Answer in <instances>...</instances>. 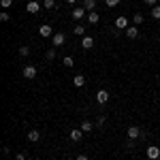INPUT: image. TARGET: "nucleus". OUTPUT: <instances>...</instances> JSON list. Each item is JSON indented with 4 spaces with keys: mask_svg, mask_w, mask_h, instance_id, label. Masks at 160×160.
Returning a JSON list of instances; mask_svg holds the SVG:
<instances>
[{
    "mask_svg": "<svg viewBox=\"0 0 160 160\" xmlns=\"http://www.w3.org/2000/svg\"><path fill=\"white\" fill-rule=\"evenodd\" d=\"M156 2H158V0H145V4H148V7H156Z\"/></svg>",
    "mask_w": 160,
    "mask_h": 160,
    "instance_id": "7c9ffc66",
    "label": "nucleus"
},
{
    "mask_svg": "<svg viewBox=\"0 0 160 160\" xmlns=\"http://www.w3.org/2000/svg\"><path fill=\"white\" fill-rule=\"evenodd\" d=\"M64 160H75V158H71V156H64Z\"/></svg>",
    "mask_w": 160,
    "mask_h": 160,
    "instance_id": "72a5a7b5",
    "label": "nucleus"
},
{
    "mask_svg": "<svg viewBox=\"0 0 160 160\" xmlns=\"http://www.w3.org/2000/svg\"><path fill=\"white\" fill-rule=\"evenodd\" d=\"M102 124H105V115H100L98 120H96V126H102Z\"/></svg>",
    "mask_w": 160,
    "mask_h": 160,
    "instance_id": "c85d7f7f",
    "label": "nucleus"
},
{
    "mask_svg": "<svg viewBox=\"0 0 160 160\" xmlns=\"http://www.w3.org/2000/svg\"><path fill=\"white\" fill-rule=\"evenodd\" d=\"M124 34H126L128 38H137L139 37V28H137V26H128V28L124 30Z\"/></svg>",
    "mask_w": 160,
    "mask_h": 160,
    "instance_id": "1a4fd4ad",
    "label": "nucleus"
},
{
    "mask_svg": "<svg viewBox=\"0 0 160 160\" xmlns=\"http://www.w3.org/2000/svg\"><path fill=\"white\" fill-rule=\"evenodd\" d=\"M126 149H135V141H132V139L126 141Z\"/></svg>",
    "mask_w": 160,
    "mask_h": 160,
    "instance_id": "bb28decb",
    "label": "nucleus"
},
{
    "mask_svg": "<svg viewBox=\"0 0 160 160\" xmlns=\"http://www.w3.org/2000/svg\"><path fill=\"white\" fill-rule=\"evenodd\" d=\"M83 9H86L88 13L94 11V9H96V0H83Z\"/></svg>",
    "mask_w": 160,
    "mask_h": 160,
    "instance_id": "dca6fc26",
    "label": "nucleus"
},
{
    "mask_svg": "<svg viewBox=\"0 0 160 160\" xmlns=\"http://www.w3.org/2000/svg\"><path fill=\"white\" fill-rule=\"evenodd\" d=\"M0 4H2V9H9L13 4V0H0Z\"/></svg>",
    "mask_w": 160,
    "mask_h": 160,
    "instance_id": "a878e982",
    "label": "nucleus"
},
{
    "mask_svg": "<svg viewBox=\"0 0 160 160\" xmlns=\"http://www.w3.org/2000/svg\"><path fill=\"white\" fill-rule=\"evenodd\" d=\"M38 34L47 38V37H53V30H51V26H49V24H43L41 28H38Z\"/></svg>",
    "mask_w": 160,
    "mask_h": 160,
    "instance_id": "6e6552de",
    "label": "nucleus"
},
{
    "mask_svg": "<svg viewBox=\"0 0 160 160\" xmlns=\"http://www.w3.org/2000/svg\"><path fill=\"white\" fill-rule=\"evenodd\" d=\"M26 11H28V13H32V15H37V13L41 11V4H38L37 0H30V2L26 4Z\"/></svg>",
    "mask_w": 160,
    "mask_h": 160,
    "instance_id": "423d86ee",
    "label": "nucleus"
},
{
    "mask_svg": "<svg viewBox=\"0 0 160 160\" xmlns=\"http://www.w3.org/2000/svg\"><path fill=\"white\" fill-rule=\"evenodd\" d=\"M158 43H160V37H158Z\"/></svg>",
    "mask_w": 160,
    "mask_h": 160,
    "instance_id": "f704fd0d",
    "label": "nucleus"
},
{
    "mask_svg": "<svg viewBox=\"0 0 160 160\" xmlns=\"http://www.w3.org/2000/svg\"><path fill=\"white\" fill-rule=\"evenodd\" d=\"M107 100H109V92H107V90H98V92H96V102H98V105H105Z\"/></svg>",
    "mask_w": 160,
    "mask_h": 160,
    "instance_id": "0eeeda50",
    "label": "nucleus"
},
{
    "mask_svg": "<svg viewBox=\"0 0 160 160\" xmlns=\"http://www.w3.org/2000/svg\"><path fill=\"white\" fill-rule=\"evenodd\" d=\"M73 86L75 88L86 86V77H83V75H75V77H73Z\"/></svg>",
    "mask_w": 160,
    "mask_h": 160,
    "instance_id": "4468645a",
    "label": "nucleus"
},
{
    "mask_svg": "<svg viewBox=\"0 0 160 160\" xmlns=\"http://www.w3.org/2000/svg\"><path fill=\"white\" fill-rule=\"evenodd\" d=\"M75 160H90V158H88L86 154H79V156H77V158H75Z\"/></svg>",
    "mask_w": 160,
    "mask_h": 160,
    "instance_id": "2f4dec72",
    "label": "nucleus"
},
{
    "mask_svg": "<svg viewBox=\"0 0 160 160\" xmlns=\"http://www.w3.org/2000/svg\"><path fill=\"white\" fill-rule=\"evenodd\" d=\"M38 139H41V132H38V130H30V132H28V141H30V143H37Z\"/></svg>",
    "mask_w": 160,
    "mask_h": 160,
    "instance_id": "2eb2a0df",
    "label": "nucleus"
},
{
    "mask_svg": "<svg viewBox=\"0 0 160 160\" xmlns=\"http://www.w3.org/2000/svg\"><path fill=\"white\" fill-rule=\"evenodd\" d=\"M30 47H28V45H22V47H19V56H22V58H28V56H30Z\"/></svg>",
    "mask_w": 160,
    "mask_h": 160,
    "instance_id": "6ab92c4d",
    "label": "nucleus"
},
{
    "mask_svg": "<svg viewBox=\"0 0 160 160\" xmlns=\"http://www.w3.org/2000/svg\"><path fill=\"white\" fill-rule=\"evenodd\" d=\"M115 28H118V30H126V28H128V19H126L124 15H120V17L115 19Z\"/></svg>",
    "mask_w": 160,
    "mask_h": 160,
    "instance_id": "9b49d317",
    "label": "nucleus"
},
{
    "mask_svg": "<svg viewBox=\"0 0 160 160\" xmlns=\"http://www.w3.org/2000/svg\"><path fill=\"white\" fill-rule=\"evenodd\" d=\"M51 43H53V47H62V45L66 43V34H64V32H53Z\"/></svg>",
    "mask_w": 160,
    "mask_h": 160,
    "instance_id": "f03ea898",
    "label": "nucleus"
},
{
    "mask_svg": "<svg viewBox=\"0 0 160 160\" xmlns=\"http://www.w3.org/2000/svg\"><path fill=\"white\" fill-rule=\"evenodd\" d=\"M73 34H77V37H83V34H86V28H83L81 24H77V26L73 28Z\"/></svg>",
    "mask_w": 160,
    "mask_h": 160,
    "instance_id": "f3484780",
    "label": "nucleus"
},
{
    "mask_svg": "<svg viewBox=\"0 0 160 160\" xmlns=\"http://www.w3.org/2000/svg\"><path fill=\"white\" fill-rule=\"evenodd\" d=\"M81 137H83V130H81V128H73V130H71V141L79 143V141H81Z\"/></svg>",
    "mask_w": 160,
    "mask_h": 160,
    "instance_id": "9d476101",
    "label": "nucleus"
},
{
    "mask_svg": "<svg viewBox=\"0 0 160 160\" xmlns=\"http://www.w3.org/2000/svg\"><path fill=\"white\" fill-rule=\"evenodd\" d=\"M66 2H68V4H75V2H77V0H66Z\"/></svg>",
    "mask_w": 160,
    "mask_h": 160,
    "instance_id": "473e14b6",
    "label": "nucleus"
},
{
    "mask_svg": "<svg viewBox=\"0 0 160 160\" xmlns=\"http://www.w3.org/2000/svg\"><path fill=\"white\" fill-rule=\"evenodd\" d=\"M22 75H24L26 79H30V81H32V79L37 77V66H34V64H28V66H24Z\"/></svg>",
    "mask_w": 160,
    "mask_h": 160,
    "instance_id": "7ed1b4c3",
    "label": "nucleus"
},
{
    "mask_svg": "<svg viewBox=\"0 0 160 160\" xmlns=\"http://www.w3.org/2000/svg\"><path fill=\"white\" fill-rule=\"evenodd\" d=\"M81 47H83V49H92V47H94V38L92 37H83L81 38Z\"/></svg>",
    "mask_w": 160,
    "mask_h": 160,
    "instance_id": "f8f14e48",
    "label": "nucleus"
},
{
    "mask_svg": "<svg viewBox=\"0 0 160 160\" xmlns=\"http://www.w3.org/2000/svg\"><path fill=\"white\" fill-rule=\"evenodd\" d=\"M15 160H26V154H24V152H19V154L15 156Z\"/></svg>",
    "mask_w": 160,
    "mask_h": 160,
    "instance_id": "c756f323",
    "label": "nucleus"
},
{
    "mask_svg": "<svg viewBox=\"0 0 160 160\" xmlns=\"http://www.w3.org/2000/svg\"><path fill=\"white\" fill-rule=\"evenodd\" d=\"M145 154H148L149 160H158L160 158V148H158V145H148Z\"/></svg>",
    "mask_w": 160,
    "mask_h": 160,
    "instance_id": "20e7f679",
    "label": "nucleus"
},
{
    "mask_svg": "<svg viewBox=\"0 0 160 160\" xmlns=\"http://www.w3.org/2000/svg\"><path fill=\"white\" fill-rule=\"evenodd\" d=\"M132 22H135V26H141L143 24V15H141V13H135V15H132Z\"/></svg>",
    "mask_w": 160,
    "mask_h": 160,
    "instance_id": "aec40b11",
    "label": "nucleus"
},
{
    "mask_svg": "<svg viewBox=\"0 0 160 160\" xmlns=\"http://www.w3.org/2000/svg\"><path fill=\"white\" fill-rule=\"evenodd\" d=\"M152 17H154V19H160V4L152 7Z\"/></svg>",
    "mask_w": 160,
    "mask_h": 160,
    "instance_id": "5701e85b",
    "label": "nucleus"
},
{
    "mask_svg": "<svg viewBox=\"0 0 160 160\" xmlns=\"http://www.w3.org/2000/svg\"><path fill=\"white\" fill-rule=\"evenodd\" d=\"M98 19H100V15H98L96 11H90V13H88V22H90L92 26H96V24H98Z\"/></svg>",
    "mask_w": 160,
    "mask_h": 160,
    "instance_id": "ddd939ff",
    "label": "nucleus"
},
{
    "mask_svg": "<svg viewBox=\"0 0 160 160\" xmlns=\"http://www.w3.org/2000/svg\"><path fill=\"white\" fill-rule=\"evenodd\" d=\"M56 58V47H51V49H47V53H45V60H53Z\"/></svg>",
    "mask_w": 160,
    "mask_h": 160,
    "instance_id": "4be33fe9",
    "label": "nucleus"
},
{
    "mask_svg": "<svg viewBox=\"0 0 160 160\" xmlns=\"http://www.w3.org/2000/svg\"><path fill=\"white\" fill-rule=\"evenodd\" d=\"M62 64H64L66 68H71V66H75V60H73V58H71V56H66V58L62 60Z\"/></svg>",
    "mask_w": 160,
    "mask_h": 160,
    "instance_id": "412c9836",
    "label": "nucleus"
},
{
    "mask_svg": "<svg viewBox=\"0 0 160 160\" xmlns=\"http://www.w3.org/2000/svg\"><path fill=\"white\" fill-rule=\"evenodd\" d=\"M105 4H107L109 9H113V7H118V4H120V0H105Z\"/></svg>",
    "mask_w": 160,
    "mask_h": 160,
    "instance_id": "393cba45",
    "label": "nucleus"
},
{
    "mask_svg": "<svg viewBox=\"0 0 160 160\" xmlns=\"http://www.w3.org/2000/svg\"><path fill=\"white\" fill-rule=\"evenodd\" d=\"M71 17H73L75 22H81L83 17H88V11L83 9V7H75L73 11H71Z\"/></svg>",
    "mask_w": 160,
    "mask_h": 160,
    "instance_id": "f257e3e1",
    "label": "nucleus"
},
{
    "mask_svg": "<svg viewBox=\"0 0 160 160\" xmlns=\"http://www.w3.org/2000/svg\"><path fill=\"white\" fill-rule=\"evenodd\" d=\"M43 7L49 11V9H56V0H43Z\"/></svg>",
    "mask_w": 160,
    "mask_h": 160,
    "instance_id": "b1692460",
    "label": "nucleus"
},
{
    "mask_svg": "<svg viewBox=\"0 0 160 160\" xmlns=\"http://www.w3.org/2000/svg\"><path fill=\"white\" fill-rule=\"evenodd\" d=\"M141 137H143V130H141L139 126H130V128H128V139L137 141V139H141Z\"/></svg>",
    "mask_w": 160,
    "mask_h": 160,
    "instance_id": "39448f33",
    "label": "nucleus"
},
{
    "mask_svg": "<svg viewBox=\"0 0 160 160\" xmlns=\"http://www.w3.org/2000/svg\"><path fill=\"white\" fill-rule=\"evenodd\" d=\"M92 126H94V124L90 122V120H83V122H81V130H83V132H90Z\"/></svg>",
    "mask_w": 160,
    "mask_h": 160,
    "instance_id": "a211bd4d",
    "label": "nucleus"
},
{
    "mask_svg": "<svg viewBox=\"0 0 160 160\" xmlns=\"http://www.w3.org/2000/svg\"><path fill=\"white\" fill-rule=\"evenodd\" d=\"M0 19H2V22H9L11 15H9V13H0Z\"/></svg>",
    "mask_w": 160,
    "mask_h": 160,
    "instance_id": "cd10ccee",
    "label": "nucleus"
}]
</instances>
